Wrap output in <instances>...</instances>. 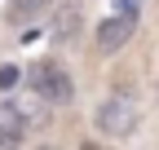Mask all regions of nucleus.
Segmentation results:
<instances>
[{"label": "nucleus", "mask_w": 159, "mask_h": 150, "mask_svg": "<svg viewBox=\"0 0 159 150\" xmlns=\"http://www.w3.org/2000/svg\"><path fill=\"white\" fill-rule=\"evenodd\" d=\"M18 84V66H0V88H13Z\"/></svg>", "instance_id": "nucleus-7"}, {"label": "nucleus", "mask_w": 159, "mask_h": 150, "mask_svg": "<svg viewBox=\"0 0 159 150\" xmlns=\"http://www.w3.org/2000/svg\"><path fill=\"white\" fill-rule=\"evenodd\" d=\"M27 119H22V110H18V102H5L0 97V150H18L27 137Z\"/></svg>", "instance_id": "nucleus-5"}, {"label": "nucleus", "mask_w": 159, "mask_h": 150, "mask_svg": "<svg viewBox=\"0 0 159 150\" xmlns=\"http://www.w3.org/2000/svg\"><path fill=\"white\" fill-rule=\"evenodd\" d=\"M137 31V13H119L111 9V18H102V27H97V49L102 53H119Z\"/></svg>", "instance_id": "nucleus-3"}, {"label": "nucleus", "mask_w": 159, "mask_h": 150, "mask_svg": "<svg viewBox=\"0 0 159 150\" xmlns=\"http://www.w3.org/2000/svg\"><path fill=\"white\" fill-rule=\"evenodd\" d=\"M115 9H119V13H137V18H142V0H115Z\"/></svg>", "instance_id": "nucleus-8"}, {"label": "nucleus", "mask_w": 159, "mask_h": 150, "mask_svg": "<svg viewBox=\"0 0 159 150\" xmlns=\"http://www.w3.org/2000/svg\"><path fill=\"white\" fill-rule=\"evenodd\" d=\"M93 124H97V133H102V137L124 141V137H133V133H137V124H142V106H137L133 93L115 88L111 97H102V106H97Z\"/></svg>", "instance_id": "nucleus-1"}, {"label": "nucleus", "mask_w": 159, "mask_h": 150, "mask_svg": "<svg viewBox=\"0 0 159 150\" xmlns=\"http://www.w3.org/2000/svg\"><path fill=\"white\" fill-rule=\"evenodd\" d=\"M35 150H57V146H35Z\"/></svg>", "instance_id": "nucleus-10"}, {"label": "nucleus", "mask_w": 159, "mask_h": 150, "mask_svg": "<svg viewBox=\"0 0 159 150\" xmlns=\"http://www.w3.org/2000/svg\"><path fill=\"white\" fill-rule=\"evenodd\" d=\"M31 88L44 97V106H66L75 97V80L62 62H35L31 66Z\"/></svg>", "instance_id": "nucleus-2"}, {"label": "nucleus", "mask_w": 159, "mask_h": 150, "mask_svg": "<svg viewBox=\"0 0 159 150\" xmlns=\"http://www.w3.org/2000/svg\"><path fill=\"white\" fill-rule=\"evenodd\" d=\"M53 9V0H9V22L13 27H27L35 18H44Z\"/></svg>", "instance_id": "nucleus-6"}, {"label": "nucleus", "mask_w": 159, "mask_h": 150, "mask_svg": "<svg viewBox=\"0 0 159 150\" xmlns=\"http://www.w3.org/2000/svg\"><path fill=\"white\" fill-rule=\"evenodd\" d=\"M80 22H84V9H80V0H66V5H57L53 18H49V40L53 44H71L80 35Z\"/></svg>", "instance_id": "nucleus-4"}, {"label": "nucleus", "mask_w": 159, "mask_h": 150, "mask_svg": "<svg viewBox=\"0 0 159 150\" xmlns=\"http://www.w3.org/2000/svg\"><path fill=\"white\" fill-rule=\"evenodd\" d=\"M80 150H106V146H97V141H84V146H80Z\"/></svg>", "instance_id": "nucleus-9"}]
</instances>
